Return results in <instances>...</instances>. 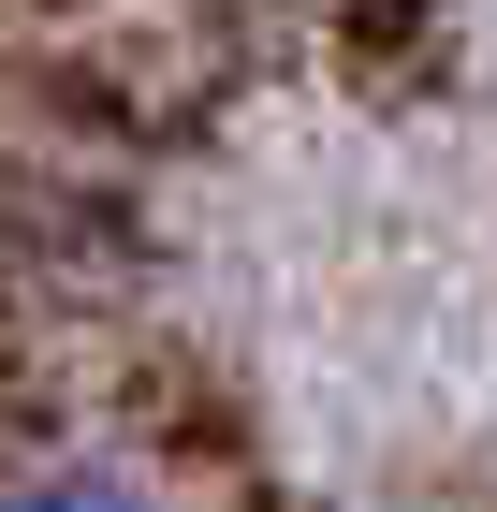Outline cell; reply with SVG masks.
Segmentation results:
<instances>
[{
	"instance_id": "1",
	"label": "cell",
	"mask_w": 497,
	"mask_h": 512,
	"mask_svg": "<svg viewBox=\"0 0 497 512\" xmlns=\"http://www.w3.org/2000/svg\"><path fill=\"white\" fill-rule=\"evenodd\" d=\"M0 512H176V498L132 454H15L0 469Z\"/></svg>"
}]
</instances>
